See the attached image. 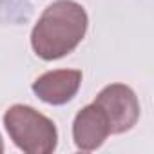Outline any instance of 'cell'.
<instances>
[{
	"mask_svg": "<svg viewBox=\"0 0 154 154\" xmlns=\"http://www.w3.org/2000/svg\"><path fill=\"white\" fill-rule=\"evenodd\" d=\"M94 103L107 116L111 134L131 131L140 118V102L134 91L125 84H111L103 87Z\"/></svg>",
	"mask_w": 154,
	"mask_h": 154,
	"instance_id": "3957f363",
	"label": "cell"
},
{
	"mask_svg": "<svg viewBox=\"0 0 154 154\" xmlns=\"http://www.w3.org/2000/svg\"><path fill=\"white\" fill-rule=\"evenodd\" d=\"M82 85V71L56 69L47 71L33 82V93L49 105H63L71 102Z\"/></svg>",
	"mask_w": 154,
	"mask_h": 154,
	"instance_id": "277c9868",
	"label": "cell"
},
{
	"mask_svg": "<svg viewBox=\"0 0 154 154\" xmlns=\"http://www.w3.org/2000/svg\"><path fill=\"white\" fill-rule=\"evenodd\" d=\"M4 127L13 143L26 154H51L56 149L54 122L31 105H11L4 114Z\"/></svg>",
	"mask_w": 154,
	"mask_h": 154,
	"instance_id": "7a4b0ae2",
	"label": "cell"
},
{
	"mask_svg": "<svg viewBox=\"0 0 154 154\" xmlns=\"http://www.w3.org/2000/svg\"><path fill=\"white\" fill-rule=\"evenodd\" d=\"M4 152V140H2V136H0V154Z\"/></svg>",
	"mask_w": 154,
	"mask_h": 154,
	"instance_id": "8992f818",
	"label": "cell"
},
{
	"mask_svg": "<svg viewBox=\"0 0 154 154\" xmlns=\"http://www.w3.org/2000/svg\"><path fill=\"white\" fill-rule=\"evenodd\" d=\"M89 18L74 0H56L36 20L31 33V47L42 60H58L72 53L87 33Z\"/></svg>",
	"mask_w": 154,
	"mask_h": 154,
	"instance_id": "6da1fadb",
	"label": "cell"
},
{
	"mask_svg": "<svg viewBox=\"0 0 154 154\" xmlns=\"http://www.w3.org/2000/svg\"><path fill=\"white\" fill-rule=\"evenodd\" d=\"M109 134L111 129H109L107 116L94 102L91 105H85L82 111H78L72 122V140L80 150L91 152L100 149L103 141L109 138Z\"/></svg>",
	"mask_w": 154,
	"mask_h": 154,
	"instance_id": "5b68a950",
	"label": "cell"
}]
</instances>
